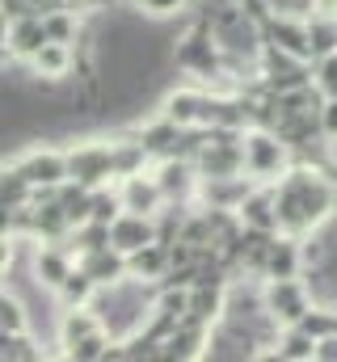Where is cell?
Segmentation results:
<instances>
[{
    "instance_id": "cell-4",
    "label": "cell",
    "mask_w": 337,
    "mask_h": 362,
    "mask_svg": "<svg viewBox=\"0 0 337 362\" xmlns=\"http://www.w3.org/2000/svg\"><path fill=\"white\" fill-rule=\"evenodd\" d=\"M68 169H72V181H81V185H88V189H97V185H114V181H118L114 144L84 139V144H76V148H68Z\"/></svg>"
},
{
    "instance_id": "cell-14",
    "label": "cell",
    "mask_w": 337,
    "mask_h": 362,
    "mask_svg": "<svg viewBox=\"0 0 337 362\" xmlns=\"http://www.w3.org/2000/svg\"><path fill=\"white\" fill-rule=\"evenodd\" d=\"M127 270L131 278H139V282H152V286H161L173 270V253H168V240H152V245H144V249H135L131 257H127Z\"/></svg>"
},
{
    "instance_id": "cell-15",
    "label": "cell",
    "mask_w": 337,
    "mask_h": 362,
    "mask_svg": "<svg viewBox=\"0 0 337 362\" xmlns=\"http://www.w3.org/2000/svg\"><path fill=\"white\" fill-rule=\"evenodd\" d=\"M241 228H261V232H278V198H274V185H253L249 198L241 202Z\"/></svg>"
},
{
    "instance_id": "cell-6",
    "label": "cell",
    "mask_w": 337,
    "mask_h": 362,
    "mask_svg": "<svg viewBox=\"0 0 337 362\" xmlns=\"http://www.w3.org/2000/svg\"><path fill=\"white\" fill-rule=\"evenodd\" d=\"M13 169H21L34 189H55V185H64V181H72V169H68V152H59V148H30V152H21V156H13L8 160Z\"/></svg>"
},
{
    "instance_id": "cell-9",
    "label": "cell",
    "mask_w": 337,
    "mask_h": 362,
    "mask_svg": "<svg viewBox=\"0 0 337 362\" xmlns=\"http://www.w3.org/2000/svg\"><path fill=\"white\" fill-rule=\"evenodd\" d=\"M118 189H122V206L127 211H139V215H161L168 206L165 189H161V181L156 173H131V177H118Z\"/></svg>"
},
{
    "instance_id": "cell-18",
    "label": "cell",
    "mask_w": 337,
    "mask_h": 362,
    "mask_svg": "<svg viewBox=\"0 0 337 362\" xmlns=\"http://www.w3.org/2000/svg\"><path fill=\"white\" fill-rule=\"evenodd\" d=\"M97 291H101V286H97V278L76 262V270L68 274V278H64V286L55 291V303H59V308H88V303L97 299Z\"/></svg>"
},
{
    "instance_id": "cell-12",
    "label": "cell",
    "mask_w": 337,
    "mask_h": 362,
    "mask_svg": "<svg viewBox=\"0 0 337 362\" xmlns=\"http://www.w3.org/2000/svg\"><path fill=\"white\" fill-rule=\"evenodd\" d=\"M207 346H211V325L181 320V325L165 337V358H177V362L207 358Z\"/></svg>"
},
{
    "instance_id": "cell-2",
    "label": "cell",
    "mask_w": 337,
    "mask_h": 362,
    "mask_svg": "<svg viewBox=\"0 0 337 362\" xmlns=\"http://www.w3.org/2000/svg\"><path fill=\"white\" fill-rule=\"evenodd\" d=\"M291 165H295V148H291L274 127H261V122L245 127V173H249L253 181L274 185Z\"/></svg>"
},
{
    "instance_id": "cell-10",
    "label": "cell",
    "mask_w": 337,
    "mask_h": 362,
    "mask_svg": "<svg viewBox=\"0 0 337 362\" xmlns=\"http://www.w3.org/2000/svg\"><path fill=\"white\" fill-rule=\"evenodd\" d=\"M42 42H47V21H42V13H21V17H13L8 30H4L8 59H25V64H30Z\"/></svg>"
},
{
    "instance_id": "cell-22",
    "label": "cell",
    "mask_w": 337,
    "mask_h": 362,
    "mask_svg": "<svg viewBox=\"0 0 337 362\" xmlns=\"http://www.w3.org/2000/svg\"><path fill=\"white\" fill-rule=\"evenodd\" d=\"M312 81H316V89L325 93V97H337V51H333V55H321V59H316Z\"/></svg>"
},
{
    "instance_id": "cell-24",
    "label": "cell",
    "mask_w": 337,
    "mask_h": 362,
    "mask_svg": "<svg viewBox=\"0 0 337 362\" xmlns=\"http://www.w3.org/2000/svg\"><path fill=\"white\" fill-rule=\"evenodd\" d=\"M321 139L337 144V97H325L321 105Z\"/></svg>"
},
{
    "instance_id": "cell-20",
    "label": "cell",
    "mask_w": 337,
    "mask_h": 362,
    "mask_svg": "<svg viewBox=\"0 0 337 362\" xmlns=\"http://www.w3.org/2000/svg\"><path fill=\"white\" fill-rule=\"evenodd\" d=\"M0 333H30V312H25V303H21V295L17 291H8L4 286V295H0Z\"/></svg>"
},
{
    "instance_id": "cell-7",
    "label": "cell",
    "mask_w": 337,
    "mask_h": 362,
    "mask_svg": "<svg viewBox=\"0 0 337 362\" xmlns=\"http://www.w3.org/2000/svg\"><path fill=\"white\" fill-rule=\"evenodd\" d=\"M261 30H265V42H274V47H282V51H291V55H299V59H312V64H316L308 17H295V13L274 8V13L261 21Z\"/></svg>"
},
{
    "instance_id": "cell-5",
    "label": "cell",
    "mask_w": 337,
    "mask_h": 362,
    "mask_svg": "<svg viewBox=\"0 0 337 362\" xmlns=\"http://www.w3.org/2000/svg\"><path fill=\"white\" fill-rule=\"evenodd\" d=\"M76 270V249L68 240H34V253H30V278L42 286V291H59L64 278Z\"/></svg>"
},
{
    "instance_id": "cell-16",
    "label": "cell",
    "mask_w": 337,
    "mask_h": 362,
    "mask_svg": "<svg viewBox=\"0 0 337 362\" xmlns=\"http://www.w3.org/2000/svg\"><path fill=\"white\" fill-rule=\"evenodd\" d=\"M30 68H34V76L68 81L72 68H76V47H72V42H55V38H47V42L38 47V55L30 59Z\"/></svg>"
},
{
    "instance_id": "cell-19",
    "label": "cell",
    "mask_w": 337,
    "mask_h": 362,
    "mask_svg": "<svg viewBox=\"0 0 337 362\" xmlns=\"http://www.w3.org/2000/svg\"><path fill=\"white\" fill-rule=\"evenodd\" d=\"M34 185L30 177L21 173V169H13V165H4V181H0V202H4V211H13V206H25V202H34Z\"/></svg>"
},
{
    "instance_id": "cell-11",
    "label": "cell",
    "mask_w": 337,
    "mask_h": 362,
    "mask_svg": "<svg viewBox=\"0 0 337 362\" xmlns=\"http://www.w3.org/2000/svg\"><path fill=\"white\" fill-rule=\"evenodd\" d=\"M207 89H173L165 93V101H161V114H165L168 122H177L181 131H202V118H207Z\"/></svg>"
},
{
    "instance_id": "cell-13",
    "label": "cell",
    "mask_w": 337,
    "mask_h": 362,
    "mask_svg": "<svg viewBox=\"0 0 337 362\" xmlns=\"http://www.w3.org/2000/svg\"><path fill=\"white\" fill-rule=\"evenodd\" d=\"M304 274V236H291V232H278L270 253H265V270L261 278H295Z\"/></svg>"
},
{
    "instance_id": "cell-23",
    "label": "cell",
    "mask_w": 337,
    "mask_h": 362,
    "mask_svg": "<svg viewBox=\"0 0 337 362\" xmlns=\"http://www.w3.org/2000/svg\"><path fill=\"white\" fill-rule=\"evenodd\" d=\"M185 4L190 0H135V8L144 17H177V13H185Z\"/></svg>"
},
{
    "instance_id": "cell-21",
    "label": "cell",
    "mask_w": 337,
    "mask_h": 362,
    "mask_svg": "<svg viewBox=\"0 0 337 362\" xmlns=\"http://www.w3.org/2000/svg\"><path fill=\"white\" fill-rule=\"evenodd\" d=\"M0 358L4 362H34V358H47V350L42 346H34V337L30 333H0Z\"/></svg>"
},
{
    "instance_id": "cell-1",
    "label": "cell",
    "mask_w": 337,
    "mask_h": 362,
    "mask_svg": "<svg viewBox=\"0 0 337 362\" xmlns=\"http://www.w3.org/2000/svg\"><path fill=\"white\" fill-rule=\"evenodd\" d=\"M274 198H278V232H291V236L316 232L337 211V185L329 181V173L304 160H295L274 181Z\"/></svg>"
},
{
    "instance_id": "cell-8",
    "label": "cell",
    "mask_w": 337,
    "mask_h": 362,
    "mask_svg": "<svg viewBox=\"0 0 337 362\" xmlns=\"http://www.w3.org/2000/svg\"><path fill=\"white\" fill-rule=\"evenodd\" d=\"M152 240H161V219L156 215H139V211H122L114 223H110V245L118 249V253H135V249H144V245H152Z\"/></svg>"
},
{
    "instance_id": "cell-25",
    "label": "cell",
    "mask_w": 337,
    "mask_h": 362,
    "mask_svg": "<svg viewBox=\"0 0 337 362\" xmlns=\"http://www.w3.org/2000/svg\"><path fill=\"white\" fill-rule=\"evenodd\" d=\"M316 362H337V333L316 337Z\"/></svg>"
},
{
    "instance_id": "cell-3",
    "label": "cell",
    "mask_w": 337,
    "mask_h": 362,
    "mask_svg": "<svg viewBox=\"0 0 337 362\" xmlns=\"http://www.w3.org/2000/svg\"><path fill=\"white\" fill-rule=\"evenodd\" d=\"M312 308H316V299H312V286H308L304 274H295V278H265V312L282 329L299 325Z\"/></svg>"
},
{
    "instance_id": "cell-17",
    "label": "cell",
    "mask_w": 337,
    "mask_h": 362,
    "mask_svg": "<svg viewBox=\"0 0 337 362\" xmlns=\"http://www.w3.org/2000/svg\"><path fill=\"white\" fill-rule=\"evenodd\" d=\"M76 262L97 278V286L122 282V278L131 274V270H127V253H118L114 245H105V249H88V253H76Z\"/></svg>"
}]
</instances>
